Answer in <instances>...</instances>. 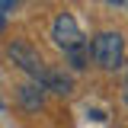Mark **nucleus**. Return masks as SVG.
Segmentation results:
<instances>
[{"mask_svg":"<svg viewBox=\"0 0 128 128\" xmlns=\"http://www.w3.org/2000/svg\"><path fill=\"white\" fill-rule=\"evenodd\" d=\"M51 38H54V45H61V48H74L83 42V35H80V26H77V19L70 13H61L58 19H54V26H51Z\"/></svg>","mask_w":128,"mask_h":128,"instance_id":"3","label":"nucleus"},{"mask_svg":"<svg viewBox=\"0 0 128 128\" xmlns=\"http://www.w3.org/2000/svg\"><path fill=\"white\" fill-rule=\"evenodd\" d=\"M42 83H45V90H51V93H58V96H67L70 90H74V80L67 77L64 70H54V67H45V74H42Z\"/></svg>","mask_w":128,"mask_h":128,"instance_id":"5","label":"nucleus"},{"mask_svg":"<svg viewBox=\"0 0 128 128\" xmlns=\"http://www.w3.org/2000/svg\"><path fill=\"white\" fill-rule=\"evenodd\" d=\"M90 51H93V48L86 45V42H80V45H74V48H64V54H67V64H70L74 70H83V67L90 64Z\"/></svg>","mask_w":128,"mask_h":128,"instance_id":"6","label":"nucleus"},{"mask_svg":"<svg viewBox=\"0 0 128 128\" xmlns=\"http://www.w3.org/2000/svg\"><path fill=\"white\" fill-rule=\"evenodd\" d=\"M109 3H125V0H109Z\"/></svg>","mask_w":128,"mask_h":128,"instance_id":"8","label":"nucleus"},{"mask_svg":"<svg viewBox=\"0 0 128 128\" xmlns=\"http://www.w3.org/2000/svg\"><path fill=\"white\" fill-rule=\"evenodd\" d=\"M122 90H125V102H128V80H125V86H122Z\"/></svg>","mask_w":128,"mask_h":128,"instance_id":"7","label":"nucleus"},{"mask_svg":"<svg viewBox=\"0 0 128 128\" xmlns=\"http://www.w3.org/2000/svg\"><path fill=\"white\" fill-rule=\"evenodd\" d=\"M6 58H10L16 67H22L29 77H35V80L45 74L42 58H38V54L32 51V45H29V42H22V38H16V42H10V45H6Z\"/></svg>","mask_w":128,"mask_h":128,"instance_id":"2","label":"nucleus"},{"mask_svg":"<svg viewBox=\"0 0 128 128\" xmlns=\"http://www.w3.org/2000/svg\"><path fill=\"white\" fill-rule=\"evenodd\" d=\"M19 106L26 112H38L42 106H45V83L42 80H35V83H22L19 86Z\"/></svg>","mask_w":128,"mask_h":128,"instance_id":"4","label":"nucleus"},{"mask_svg":"<svg viewBox=\"0 0 128 128\" xmlns=\"http://www.w3.org/2000/svg\"><path fill=\"white\" fill-rule=\"evenodd\" d=\"M93 61L102 67V70H118L125 64V35L122 32H99L93 38Z\"/></svg>","mask_w":128,"mask_h":128,"instance_id":"1","label":"nucleus"}]
</instances>
